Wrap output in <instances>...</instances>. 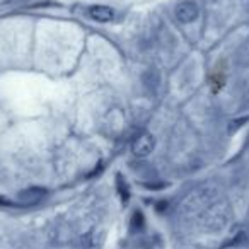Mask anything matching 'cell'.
Returning <instances> with one entry per match:
<instances>
[{
    "instance_id": "obj_5",
    "label": "cell",
    "mask_w": 249,
    "mask_h": 249,
    "mask_svg": "<svg viewBox=\"0 0 249 249\" xmlns=\"http://www.w3.org/2000/svg\"><path fill=\"white\" fill-rule=\"evenodd\" d=\"M116 184H118V190H120L121 198H123V200H128V186L124 184L123 178L118 176V178H116Z\"/></svg>"
},
{
    "instance_id": "obj_4",
    "label": "cell",
    "mask_w": 249,
    "mask_h": 249,
    "mask_svg": "<svg viewBox=\"0 0 249 249\" xmlns=\"http://www.w3.org/2000/svg\"><path fill=\"white\" fill-rule=\"evenodd\" d=\"M46 191L43 188H28V190H22L21 193L18 195V201L21 205H26V207H31V205H36L43 200Z\"/></svg>"
},
{
    "instance_id": "obj_6",
    "label": "cell",
    "mask_w": 249,
    "mask_h": 249,
    "mask_svg": "<svg viewBox=\"0 0 249 249\" xmlns=\"http://www.w3.org/2000/svg\"><path fill=\"white\" fill-rule=\"evenodd\" d=\"M132 227L133 229H142L143 227V215H142V212H135V213H133Z\"/></svg>"
},
{
    "instance_id": "obj_1",
    "label": "cell",
    "mask_w": 249,
    "mask_h": 249,
    "mask_svg": "<svg viewBox=\"0 0 249 249\" xmlns=\"http://www.w3.org/2000/svg\"><path fill=\"white\" fill-rule=\"evenodd\" d=\"M154 147H156V139H154L152 133L142 132L133 139L132 142V152L137 157H147L152 154Z\"/></svg>"
},
{
    "instance_id": "obj_2",
    "label": "cell",
    "mask_w": 249,
    "mask_h": 249,
    "mask_svg": "<svg viewBox=\"0 0 249 249\" xmlns=\"http://www.w3.org/2000/svg\"><path fill=\"white\" fill-rule=\"evenodd\" d=\"M198 14H200L198 5L195 4V2H190V0H186V2H179V4L176 5V9H174V16H176L178 21L183 22V24H190V22H193L195 19L198 18Z\"/></svg>"
},
{
    "instance_id": "obj_3",
    "label": "cell",
    "mask_w": 249,
    "mask_h": 249,
    "mask_svg": "<svg viewBox=\"0 0 249 249\" xmlns=\"http://www.w3.org/2000/svg\"><path fill=\"white\" fill-rule=\"evenodd\" d=\"M87 14L92 21H97V22H111L114 21L116 18V12L114 9L107 7V5H90L87 9Z\"/></svg>"
}]
</instances>
